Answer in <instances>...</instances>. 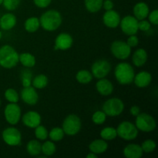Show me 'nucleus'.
Wrapping results in <instances>:
<instances>
[{"instance_id": "17", "label": "nucleus", "mask_w": 158, "mask_h": 158, "mask_svg": "<svg viewBox=\"0 0 158 158\" xmlns=\"http://www.w3.org/2000/svg\"><path fill=\"white\" fill-rule=\"evenodd\" d=\"M152 81V76L147 71H141L134 76V84L140 88H144L149 86Z\"/></svg>"}, {"instance_id": "12", "label": "nucleus", "mask_w": 158, "mask_h": 158, "mask_svg": "<svg viewBox=\"0 0 158 158\" xmlns=\"http://www.w3.org/2000/svg\"><path fill=\"white\" fill-rule=\"evenodd\" d=\"M120 28L127 35H136L138 32V20L133 15H126L120 19Z\"/></svg>"}, {"instance_id": "32", "label": "nucleus", "mask_w": 158, "mask_h": 158, "mask_svg": "<svg viewBox=\"0 0 158 158\" xmlns=\"http://www.w3.org/2000/svg\"><path fill=\"white\" fill-rule=\"evenodd\" d=\"M64 135V131L62 128L60 127L53 128L49 133V137L52 140V141H60V140H63Z\"/></svg>"}, {"instance_id": "20", "label": "nucleus", "mask_w": 158, "mask_h": 158, "mask_svg": "<svg viewBox=\"0 0 158 158\" xmlns=\"http://www.w3.org/2000/svg\"><path fill=\"white\" fill-rule=\"evenodd\" d=\"M16 17L14 14L6 13L0 19V27L3 30H10L16 25Z\"/></svg>"}, {"instance_id": "26", "label": "nucleus", "mask_w": 158, "mask_h": 158, "mask_svg": "<svg viewBox=\"0 0 158 158\" xmlns=\"http://www.w3.org/2000/svg\"><path fill=\"white\" fill-rule=\"evenodd\" d=\"M26 151L31 156H38L42 152V145L40 141L32 140L26 145Z\"/></svg>"}, {"instance_id": "34", "label": "nucleus", "mask_w": 158, "mask_h": 158, "mask_svg": "<svg viewBox=\"0 0 158 158\" xmlns=\"http://www.w3.org/2000/svg\"><path fill=\"white\" fill-rule=\"evenodd\" d=\"M35 135L39 140H45L49 137V132L44 126L40 124L35 128Z\"/></svg>"}, {"instance_id": "42", "label": "nucleus", "mask_w": 158, "mask_h": 158, "mask_svg": "<svg viewBox=\"0 0 158 158\" xmlns=\"http://www.w3.org/2000/svg\"><path fill=\"white\" fill-rule=\"evenodd\" d=\"M52 0H33V2L37 7L44 9L50 5Z\"/></svg>"}, {"instance_id": "33", "label": "nucleus", "mask_w": 158, "mask_h": 158, "mask_svg": "<svg viewBox=\"0 0 158 158\" xmlns=\"http://www.w3.org/2000/svg\"><path fill=\"white\" fill-rule=\"evenodd\" d=\"M4 96L6 100L9 101V103H18L19 100V96L18 93L12 88H9L6 89L5 91Z\"/></svg>"}, {"instance_id": "15", "label": "nucleus", "mask_w": 158, "mask_h": 158, "mask_svg": "<svg viewBox=\"0 0 158 158\" xmlns=\"http://www.w3.org/2000/svg\"><path fill=\"white\" fill-rule=\"evenodd\" d=\"M41 116L35 111H29L23 116V123L27 127L35 129L41 123Z\"/></svg>"}, {"instance_id": "21", "label": "nucleus", "mask_w": 158, "mask_h": 158, "mask_svg": "<svg viewBox=\"0 0 158 158\" xmlns=\"http://www.w3.org/2000/svg\"><path fill=\"white\" fill-rule=\"evenodd\" d=\"M149 12L150 10L148 4L143 2H137V4L134 6V9H133L134 17H135L138 21L139 20L145 19L148 16Z\"/></svg>"}, {"instance_id": "4", "label": "nucleus", "mask_w": 158, "mask_h": 158, "mask_svg": "<svg viewBox=\"0 0 158 158\" xmlns=\"http://www.w3.org/2000/svg\"><path fill=\"white\" fill-rule=\"evenodd\" d=\"M81 126L82 123L80 117L76 114H69L63 120L62 129L66 135L74 136L80 132Z\"/></svg>"}, {"instance_id": "40", "label": "nucleus", "mask_w": 158, "mask_h": 158, "mask_svg": "<svg viewBox=\"0 0 158 158\" xmlns=\"http://www.w3.org/2000/svg\"><path fill=\"white\" fill-rule=\"evenodd\" d=\"M148 17H149V22L151 24L157 26L158 25V10L157 9H154L153 10L151 13L148 14Z\"/></svg>"}, {"instance_id": "29", "label": "nucleus", "mask_w": 158, "mask_h": 158, "mask_svg": "<svg viewBox=\"0 0 158 158\" xmlns=\"http://www.w3.org/2000/svg\"><path fill=\"white\" fill-rule=\"evenodd\" d=\"M48 84V78L44 74H40L32 80V86L35 89H43Z\"/></svg>"}, {"instance_id": "18", "label": "nucleus", "mask_w": 158, "mask_h": 158, "mask_svg": "<svg viewBox=\"0 0 158 158\" xmlns=\"http://www.w3.org/2000/svg\"><path fill=\"white\" fill-rule=\"evenodd\" d=\"M143 154L141 147L137 143L127 145L123 149V155L127 158H140Z\"/></svg>"}, {"instance_id": "44", "label": "nucleus", "mask_w": 158, "mask_h": 158, "mask_svg": "<svg viewBox=\"0 0 158 158\" xmlns=\"http://www.w3.org/2000/svg\"><path fill=\"white\" fill-rule=\"evenodd\" d=\"M130 112L133 117H137L140 113V108L138 106H133L130 109Z\"/></svg>"}, {"instance_id": "35", "label": "nucleus", "mask_w": 158, "mask_h": 158, "mask_svg": "<svg viewBox=\"0 0 158 158\" xmlns=\"http://www.w3.org/2000/svg\"><path fill=\"white\" fill-rule=\"evenodd\" d=\"M156 146H157V145H156L155 142L153 140H151V139L146 140L145 141H143V143H142L141 145H140L143 152L146 153V154L152 153L153 151L155 150Z\"/></svg>"}, {"instance_id": "1", "label": "nucleus", "mask_w": 158, "mask_h": 158, "mask_svg": "<svg viewBox=\"0 0 158 158\" xmlns=\"http://www.w3.org/2000/svg\"><path fill=\"white\" fill-rule=\"evenodd\" d=\"M63 19L60 12L50 9L45 12L40 18V26L44 30L52 32L61 26Z\"/></svg>"}, {"instance_id": "28", "label": "nucleus", "mask_w": 158, "mask_h": 158, "mask_svg": "<svg viewBox=\"0 0 158 158\" xmlns=\"http://www.w3.org/2000/svg\"><path fill=\"white\" fill-rule=\"evenodd\" d=\"M93 77L91 72L86 69H81V70L78 71V73L76 75V79L77 81L82 84H87V83H90L92 81Z\"/></svg>"}, {"instance_id": "43", "label": "nucleus", "mask_w": 158, "mask_h": 158, "mask_svg": "<svg viewBox=\"0 0 158 158\" xmlns=\"http://www.w3.org/2000/svg\"><path fill=\"white\" fill-rule=\"evenodd\" d=\"M103 9H104L105 10L108 11L114 9V2H112V0H105V1L103 2Z\"/></svg>"}, {"instance_id": "25", "label": "nucleus", "mask_w": 158, "mask_h": 158, "mask_svg": "<svg viewBox=\"0 0 158 158\" xmlns=\"http://www.w3.org/2000/svg\"><path fill=\"white\" fill-rule=\"evenodd\" d=\"M24 27L27 32H35L40 29V19L37 17H30L25 21Z\"/></svg>"}, {"instance_id": "48", "label": "nucleus", "mask_w": 158, "mask_h": 158, "mask_svg": "<svg viewBox=\"0 0 158 158\" xmlns=\"http://www.w3.org/2000/svg\"><path fill=\"white\" fill-rule=\"evenodd\" d=\"M0 106H1V100H0Z\"/></svg>"}, {"instance_id": "11", "label": "nucleus", "mask_w": 158, "mask_h": 158, "mask_svg": "<svg viewBox=\"0 0 158 158\" xmlns=\"http://www.w3.org/2000/svg\"><path fill=\"white\" fill-rule=\"evenodd\" d=\"M2 140L9 146H19L22 141V134L18 129L15 127H7L2 133Z\"/></svg>"}, {"instance_id": "37", "label": "nucleus", "mask_w": 158, "mask_h": 158, "mask_svg": "<svg viewBox=\"0 0 158 158\" xmlns=\"http://www.w3.org/2000/svg\"><path fill=\"white\" fill-rule=\"evenodd\" d=\"M20 0H3L2 4L6 9L9 11H13L19 7Z\"/></svg>"}, {"instance_id": "10", "label": "nucleus", "mask_w": 158, "mask_h": 158, "mask_svg": "<svg viewBox=\"0 0 158 158\" xmlns=\"http://www.w3.org/2000/svg\"><path fill=\"white\" fill-rule=\"evenodd\" d=\"M111 70V65L107 60H100L94 62L91 66V73L95 78H105Z\"/></svg>"}, {"instance_id": "14", "label": "nucleus", "mask_w": 158, "mask_h": 158, "mask_svg": "<svg viewBox=\"0 0 158 158\" xmlns=\"http://www.w3.org/2000/svg\"><path fill=\"white\" fill-rule=\"evenodd\" d=\"M73 40L71 35L66 32H62L58 35L55 40V50H67L72 46Z\"/></svg>"}, {"instance_id": "41", "label": "nucleus", "mask_w": 158, "mask_h": 158, "mask_svg": "<svg viewBox=\"0 0 158 158\" xmlns=\"http://www.w3.org/2000/svg\"><path fill=\"white\" fill-rule=\"evenodd\" d=\"M130 47L133 48L137 46L139 44V39L136 35H129V38L127 39V42Z\"/></svg>"}, {"instance_id": "45", "label": "nucleus", "mask_w": 158, "mask_h": 158, "mask_svg": "<svg viewBox=\"0 0 158 158\" xmlns=\"http://www.w3.org/2000/svg\"><path fill=\"white\" fill-rule=\"evenodd\" d=\"M86 158H97V154H94V153L90 152L86 155Z\"/></svg>"}, {"instance_id": "7", "label": "nucleus", "mask_w": 158, "mask_h": 158, "mask_svg": "<svg viewBox=\"0 0 158 158\" xmlns=\"http://www.w3.org/2000/svg\"><path fill=\"white\" fill-rule=\"evenodd\" d=\"M135 122V126L138 129V131L143 132H151L154 131L157 126L155 120L152 116L146 113L139 114L137 116Z\"/></svg>"}, {"instance_id": "6", "label": "nucleus", "mask_w": 158, "mask_h": 158, "mask_svg": "<svg viewBox=\"0 0 158 158\" xmlns=\"http://www.w3.org/2000/svg\"><path fill=\"white\" fill-rule=\"evenodd\" d=\"M124 110V103L119 98H110L105 101L103 111L106 116L114 117L120 115Z\"/></svg>"}, {"instance_id": "39", "label": "nucleus", "mask_w": 158, "mask_h": 158, "mask_svg": "<svg viewBox=\"0 0 158 158\" xmlns=\"http://www.w3.org/2000/svg\"><path fill=\"white\" fill-rule=\"evenodd\" d=\"M151 24L149 21H147L145 19L139 20L138 21V29H140V30L146 32V31H148L151 29Z\"/></svg>"}, {"instance_id": "19", "label": "nucleus", "mask_w": 158, "mask_h": 158, "mask_svg": "<svg viewBox=\"0 0 158 158\" xmlns=\"http://www.w3.org/2000/svg\"><path fill=\"white\" fill-rule=\"evenodd\" d=\"M97 90L102 96H109L114 91V85L110 80L102 78L98 80L96 84Z\"/></svg>"}, {"instance_id": "9", "label": "nucleus", "mask_w": 158, "mask_h": 158, "mask_svg": "<svg viewBox=\"0 0 158 158\" xmlns=\"http://www.w3.org/2000/svg\"><path fill=\"white\" fill-rule=\"evenodd\" d=\"M5 119L10 125H15L21 119V108L17 103H9L4 110Z\"/></svg>"}, {"instance_id": "22", "label": "nucleus", "mask_w": 158, "mask_h": 158, "mask_svg": "<svg viewBox=\"0 0 158 158\" xmlns=\"http://www.w3.org/2000/svg\"><path fill=\"white\" fill-rule=\"evenodd\" d=\"M148 60V52L143 49H138L134 52L132 62L137 67H141Z\"/></svg>"}, {"instance_id": "2", "label": "nucleus", "mask_w": 158, "mask_h": 158, "mask_svg": "<svg viewBox=\"0 0 158 158\" xmlns=\"http://www.w3.org/2000/svg\"><path fill=\"white\" fill-rule=\"evenodd\" d=\"M19 53L10 45L0 47V66L5 69L14 68L19 63Z\"/></svg>"}, {"instance_id": "23", "label": "nucleus", "mask_w": 158, "mask_h": 158, "mask_svg": "<svg viewBox=\"0 0 158 158\" xmlns=\"http://www.w3.org/2000/svg\"><path fill=\"white\" fill-rule=\"evenodd\" d=\"M108 148V144L106 140L103 139H97L89 145V149L91 152L96 154H101L106 152Z\"/></svg>"}, {"instance_id": "47", "label": "nucleus", "mask_w": 158, "mask_h": 158, "mask_svg": "<svg viewBox=\"0 0 158 158\" xmlns=\"http://www.w3.org/2000/svg\"><path fill=\"white\" fill-rule=\"evenodd\" d=\"M2 1H3V0H0V6H1V5L2 4Z\"/></svg>"}, {"instance_id": "24", "label": "nucleus", "mask_w": 158, "mask_h": 158, "mask_svg": "<svg viewBox=\"0 0 158 158\" xmlns=\"http://www.w3.org/2000/svg\"><path fill=\"white\" fill-rule=\"evenodd\" d=\"M19 62L26 67L32 68L35 65V58L29 52H23L19 56Z\"/></svg>"}, {"instance_id": "13", "label": "nucleus", "mask_w": 158, "mask_h": 158, "mask_svg": "<svg viewBox=\"0 0 158 158\" xmlns=\"http://www.w3.org/2000/svg\"><path fill=\"white\" fill-rule=\"evenodd\" d=\"M20 97L24 103L30 106H33L38 103L39 94L35 90V88L32 86L23 87L20 93Z\"/></svg>"}, {"instance_id": "38", "label": "nucleus", "mask_w": 158, "mask_h": 158, "mask_svg": "<svg viewBox=\"0 0 158 158\" xmlns=\"http://www.w3.org/2000/svg\"><path fill=\"white\" fill-rule=\"evenodd\" d=\"M32 73L29 70H25L22 73V83L23 87L32 86Z\"/></svg>"}, {"instance_id": "31", "label": "nucleus", "mask_w": 158, "mask_h": 158, "mask_svg": "<svg viewBox=\"0 0 158 158\" xmlns=\"http://www.w3.org/2000/svg\"><path fill=\"white\" fill-rule=\"evenodd\" d=\"M56 151V147L53 141H47L45 142L43 144H42V153L45 156H52L53 155Z\"/></svg>"}, {"instance_id": "27", "label": "nucleus", "mask_w": 158, "mask_h": 158, "mask_svg": "<svg viewBox=\"0 0 158 158\" xmlns=\"http://www.w3.org/2000/svg\"><path fill=\"white\" fill-rule=\"evenodd\" d=\"M103 0H84L86 9L89 12H97L103 7Z\"/></svg>"}, {"instance_id": "30", "label": "nucleus", "mask_w": 158, "mask_h": 158, "mask_svg": "<svg viewBox=\"0 0 158 158\" xmlns=\"http://www.w3.org/2000/svg\"><path fill=\"white\" fill-rule=\"evenodd\" d=\"M100 137L104 140H113L117 137V130L112 127H105L100 131Z\"/></svg>"}, {"instance_id": "46", "label": "nucleus", "mask_w": 158, "mask_h": 158, "mask_svg": "<svg viewBox=\"0 0 158 158\" xmlns=\"http://www.w3.org/2000/svg\"><path fill=\"white\" fill-rule=\"evenodd\" d=\"M2 32L0 31V40L2 39Z\"/></svg>"}, {"instance_id": "16", "label": "nucleus", "mask_w": 158, "mask_h": 158, "mask_svg": "<svg viewBox=\"0 0 158 158\" xmlns=\"http://www.w3.org/2000/svg\"><path fill=\"white\" fill-rule=\"evenodd\" d=\"M103 22L104 25L107 27L114 29L120 25V16L117 12L115 10L106 11L103 16Z\"/></svg>"}, {"instance_id": "36", "label": "nucleus", "mask_w": 158, "mask_h": 158, "mask_svg": "<svg viewBox=\"0 0 158 158\" xmlns=\"http://www.w3.org/2000/svg\"><path fill=\"white\" fill-rule=\"evenodd\" d=\"M106 115L103 111H97L92 116V120L95 124L101 125L106 121Z\"/></svg>"}, {"instance_id": "3", "label": "nucleus", "mask_w": 158, "mask_h": 158, "mask_svg": "<svg viewBox=\"0 0 158 158\" xmlns=\"http://www.w3.org/2000/svg\"><path fill=\"white\" fill-rule=\"evenodd\" d=\"M114 75L120 84L129 85L134 82L135 73L134 67L130 63H120L116 66Z\"/></svg>"}, {"instance_id": "8", "label": "nucleus", "mask_w": 158, "mask_h": 158, "mask_svg": "<svg viewBox=\"0 0 158 158\" xmlns=\"http://www.w3.org/2000/svg\"><path fill=\"white\" fill-rule=\"evenodd\" d=\"M110 50L113 56L118 60H126L131 53V47L126 42L121 40H116L113 42L110 46Z\"/></svg>"}, {"instance_id": "5", "label": "nucleus", "mask_w": 158, "mask_h": 158, "mask_svg": "<svg viewBox=\"0 0 158 158\" xmlns=\"http://www.w3.org/2000/svg\"><path fill=\"white\" fill-rule=\"evenodd\" d=\"M117 136L124 140H133L138 135V129L135 124L129 121H123L118 125L117 129Z\"/></svg>"}]
</instances>
